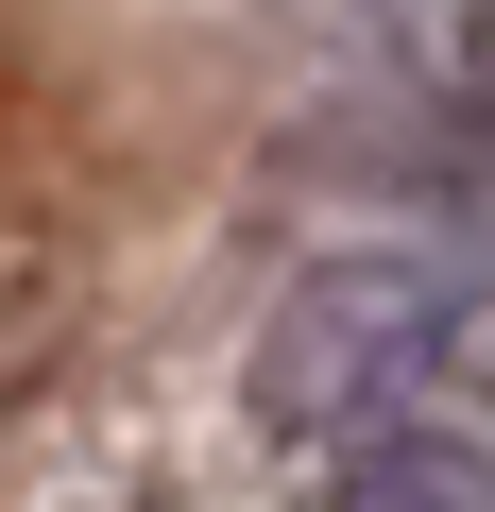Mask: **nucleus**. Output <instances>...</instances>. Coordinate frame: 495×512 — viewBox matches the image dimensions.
<instances>
[{"label":"nucleus","mask_w":495,"mask_h":512,"mask_svg":"<svg viewBox=\"0 0 495 512\" xmlns=\"http://www.w3.org/2000/svg\"><path fill=\"white\" fill-rule=\"evenodd\" d=\"M427 325H444V291H427V274H325V291L291 308L274 410H342L359 376H410V359H427Z\"/></svg>","instance_id":"obj_1"},{"label":"nucleus","mask_w":495,"mask_h":512,"mask_svg":"<svg viewBox=\"0 0 495 512\" xmlns=\"http://www.w3.org/2000/svg\"><path fill=\"white\" fill-rule=\"evenodd\" d=\"M325 512H495V461H478V444H427V427H410V444H359V478H342Z\"/></svg>","instance_id":"obj_2"}]
</instances>
